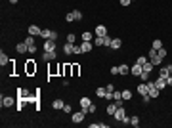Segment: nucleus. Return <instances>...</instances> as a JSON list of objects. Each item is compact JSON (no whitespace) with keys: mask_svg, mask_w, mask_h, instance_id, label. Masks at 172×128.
Returning a JSON list of instances; mask_svg holds the SVG:
<instances>
[{"mask_svg":"<svg viewBox=\"0 0 172 128\" xmlns=\"http://www.w3.org/2000/svg\"><path fill=\"white\" fill-rule=\"evenodd\" d=\"M80 48H82V54H88V52H92V48H94V42H92V40H82Z\"/></svg>","mask_w":172,"mask_h":128,"instance_id":"nucleus-7","label":"nucleus"},{"mask_svg":"<svg viewBox=\"0 0 172 128\" xmlns=\"http://www.w3.org/2000/svg\"><path fill=\"white\" fill-rule=\"evenodd\" d=\"M35 52H37V44H35V46H29V54H35Z\"/></svg>","mask_w":172,"mask_h":128,"instance_id":"nucleus-45","label":"nucleus"},{"mask_svg":"<svg viewBox=\"0 0 172 128\" xmlns=\"http://www.w3.org/2000/svg\"><path fill=\"white\" fill-rule=\"evenodd\" d=\"M15 50H17L19 54H25V52H29V46H27V42H19V44L15 46Z\"/></svg>","mask_w":172,"mask_h":128,"instance_id":"nucleus-16","label":"nucleus"},{"mask_svg":"<svg viewBox=\"0 0 172 128\" xmlns=\"http://www.w3.org/2000/svg\"><path fill=\"white\" fill-rule=\"evenodd\" d=\"M159 77H170V69H168V67H161L159 69Z\"/></svg>","mask_w":172,"mask_h":128,"instance_id":"nucleus-21","label":"nucleus"},{"mask_svg":"<svg viewBox=\"0 0 172 128\" xmlns=\"http://www.w3.org/2000/svg\"><path fill=\"white\" fill-rule=\"evenodd\" d=\"M155 58H157V50H153V48H151V50H149V54H147V59L151 61V59H155Z\"/></svg>","mask_w":172,"mask_h":128,"instance_id":"nucleus-31","label":"nucleus"},{"mask_svg":"<svg viewBox=\"0 0 172 128\" xmlns=\"http://www.w3.org/2000/svg\"><path fill=\"white\" fill-rule=\"evenodd\" d=\"M75 40H76L75 32H69V34H67V42H71V44H75Z\"/></svg>","mask_w":172,"mask_h":128,"instance_id":"nucleus-32","label":"nucleus"},{"mask_svg":"<svg viewBox=\"0 0 172 128\" xmlns=\"http://www.w3.org/2000/svg\"><path fill=\"white\" fill-rule=\"evenodd\" d=\"M25 73H27V75H35V73H37V63H35V59H27Z\"/></svg>","mask_w":172,"mask_h":128,"instance_id":"nucleus-3","label":"nucleus"},{"mask_svg":"<svg viewBox=\"0 0 172 128\" xmlns=\"http://www.w3.org/2000/svg\"><path fill=\"white\" fill-rule=\"evenodd\" d=\"M155 84H157V88H159V90H163V88H166V86H168V84H166V78H165V77H157Z\"/></svg>","mask_w":172,"mask_h":128,"instance_id":"nucleus-11","label":"nucleus"},{"mask_svg":"<svg viewBox=\"0 0 172 128\" xmlns=\"http://www.w3.org/2000/svg\"><path fill=\"white\" fill-rule=\"evenodd\" d=\"M65 21H67V23H71V21H75V17H73V13H67V15H65Z\"/></svg>","mask_w":172,"mask_h":128,"instance_id":"nucleus-41","label":"nucleus"},{"mask_svg":"<svg viewBox=\"0 0 172 128\" xmlns=\"http://www.w3.org/2000/svg\"><path fill=\"white\" fill-rule=\"evenodd\" d=\"M73 46L75 44H71V42H67V44L63 46V54L65 56H71V54H73Z\"/></svg>","mask_w":172,"mask_h":128,"instance_id":"nucleus-18","label":"nucleus"},{"mask_svg":"<svg viewBox=\"0 0 172 128\" xmlns=\"http://www.w3.org/2000/svg\"><path fill=\"white\" fill-rule=\"evenodd\" d=\"M117 107H119L117 103H109V105H107V115L113 117V115H115V111H117Z\"/></svg>","mask_w":172,"mask_h":128,"instance_id":"nucleus-22","label":"nucleus"},{"mask_svg":"<svg viewBox=\"0 0 172 128\" xmlns=\"http://www.w3.org/2000/svg\"><path fill=\"white\" fill-rule=\"evenodd\" d=\"M105 90H107V92H115V86H113V84H107V86H105Z\"/></svg>","mask_w":172,"mask_h":128,"instance_id":"nucleus-44","label":"nucleus"},{"mask_svg":"<svg viewBox=\"0 0 172 128\" xmlns=\"http://www.w3.org/2000/svg\"><path fill=\"white\" fill-rule=\"evenodd\" d=\"M130 97H132V92H130V90H122V99H130Z\"/></svg>","mask_w":172,"mask_h":128,"instance_id":"nucleus-29","label":"nucleus"},{"mask_svg":"<svg viewBox=\"0 0 172 128\" xmlns=\"http://www.w3.org/2000/svg\"><path fill=\"white\" fill-rule=\"evenodd\" d=\"M10 2H12V4H17V2H19V0H10Z\"/></svg>","mask_w":172,"mask_h":128,"instance_id":"nucleus-48","label":"nucleus"},{"mask_svg":"<svg viewBox=\"0 0 172 128\" xmlns=\"http://www.w3.org/2000/svg\"><path fill=\"white\" fill-rule=\"evenodd\" d=\"M52 107H54V109H57V111H63V107H65V101H63V99H54Z\"/></svg>","mask_w":172,"mask_h":128,"instance_id":"nucleus-12","label":"nucleus"},{"mask_svg":"<svg viewBox=\"0 0 172 128\" xmlns=\"http://www.w3.org/2000/svg\"><path fill=\"white\" fill-rule=\"evenodd\" d=\"M90 128H107V124H105V122H92Z\"/></svg>","mask_w":172,"mask_h":128,"instance_id":"nucleus-28","label":"nucleus"},{"mask_svg":"<svg viewBox=\"0 0 172 128\" xmlns=\"http://www.w3.org/2000/svg\"><path fill=\"white\" fill-rule=\"evenodd\" d=\"M25 42H27V46H35V36H31V34H29V36L25 38Z\"/></svg>","mask_w":172,"mask_h":128,"instance_id":"nucleus-35","label":"nucleus"},{"mask_svg":"<svg viewBox=\"0 0 172 128\" xmlns=\"http://www.w3.org/2000/svg\"><path fill=\"white\" fill-rule=\"evenodd\" d=\"M170 77H172V73H170Z\"/></svg>","mask_w":172,"mask_h":128,"instance_id":"nucleus-50","label":"nucleus"},{"mask_svg":"<svg viewBox=\"0 0 172 128\" xmlns=\"http://www.w3.org/2000/svg\"><path fill=\"white\" fill-rule=\"evenodd\" d=\"M111 75H121V73H119V67H117V65H115V67H111Z\"/></svg>","mask_w":172,"mask_h":128,"instance_id":"nucleus-42","label":"nucleus"},{"mask_svg":"<svg viewBox=\"0 0 172 128\" xmlns=\"http://www.w3.org/2000/svg\"><path fill=\"white\" fill-rule=\"evenodd\" d=\"M130 124L138 128V126H140V117H136V115H134V117H130Z\"/></svg>","mask_w":172,"mask_h":128,"instance_id":"nucleus-27","label":"nucleus"},{"mask_svg":"<svg viewBox=\"0 0 172 128\" xmlns=\"http://www.w3.org/2000/svg\"><path fill=\"white\" fill-rule=\"evenodd\" d=\"M168 69H170V73H172V63H170V65H168Z\"/></svg>","mask_w":172,"mask_h":128,"instance_id":"nucleus-49","label":"nucleus"},{"mask_svg":"<svg viewBox=\"0 0 172 128\" xmlns=\"http://www.w3.org/2000/svg\"><path fill=\"white\" fill-rule=\"evenodd\" d=\"M105 99H113V92H107L105 94Z\"/></svg>","mask_w":172,"mask_h":128,"instance_id":"nucleus-47","label":"nucleus"},{"mask_svg":"<svg viewBox=\"0 0 172 128\" xmlns=\"http://www.w3.org/2000/svg\"><path fill=\"white\" fill-rule=\"evenodd\" d=\"M121 46H122V40L121 38H113V40H111V50H119Z\"/></svg>","mask_w":172,"mask_h":128,"instance_id":"nucleus-17","label":"nucleus"},{"mask_svg":"<svg viewBox=\"0 0 172 128\" xmlns=\"http://www.w3.org/2000/svg\"><path fill=\"white\" fill-rule=\"evenodd\" d=\"M44 40H57V31H52V29H42V34H40Z\"/></svg>","mask_w":172,"mask_h":128,"instance_id":"nucleus-2","label":"nucleus"},{"mask_svg":"<svg viewBox=\"0 0 172 128\" xmlns=\"http://www.w3.org/2000/svg\"><path fill=\"white\" fill-rule=\"evenodd\" d=\"M56 56H57L56 50H52V52H44V54H42V59L50 63V61H54V59H56Z\"/></svg>","mask_w":172,"mask_h":128,"instance_id":"nucleus-8","label":"nucleus"},{"mask_svg":"<svg viewBox=\"0 0 172 128\" xmlns=\"http://www.w3.org/2000/svg\"><path fill=\"white\" fill-rule=\"evenodd\" d=\"M84 115H86L84 111H78V113H73V115H71V121L75 122V124H80V122L84 121Z\"/></svg>","mask_w":172,"mask_h":128,"instance_id":"nucleus-4","label":"nucleus"},{"mask_svg":"<svg viewBox=\"0 0 172 128\" xmlns=\"http://www.w3.org/2000/svg\"><path fill=\"white\" fill-rule=\"evenodd\" d=\"M71 67H73V77H76L78 71H80V67H78V65H71Z\"/></svg>","mask_w":172,"mask_h":128,"instance_id":"nucleus-40","label":"nucleus"},{"mask_svg":"<svg viewBox=\"0 0 172 128\" xmlns=\"http://www.w3.org/2000/svg\"><path fill=\"white\" fill-rule=\"evenodd\" d=\"M115 121H119V122H130V117L126 115V111H124V107H122V105H119V107H117V111H115Z\"/></svg>","mask_w":172,"mask_h":128,"instance_id":"nucleus-1","label":"nucleus"},{"mask_svg":"<svg viewBox=\"0 0 172 128\" xmlns=\"http://www.w3.org/2000/svg\"><path fill=\"white\" fill-rule=\"evenodd\" d=\"M10 61H12V59L8 58V56H6V54H4V52H2V54H0V65L4 67V65H8V63H10Z\"/></svg>","mask_w":172,"mask_h":128,"instance_id":"nucleus-19","label":"nucleus"},{"mask_svg":"<svg viewBox=\"0 0 172 128\" xmlns=\"http://www.w3.org/2000/svg\"><path fill=\"white\" fill-rule=\"evenodd\" d=\"M153 67H155V65H153L151 61H145V63L141 65V69H143V71H147V73H151V71H153Z\"/></svg>","mask_w":172,"mask_h":128,"instance_id":"nucleus-25","label":"nucleus"},{"mask_svg":"<svg viewBox=\"0 0 172 128\" xmlns=\"http://www.w3.org/2000/svg\"><path fill=\"white\" fill-rule=\"evenodd\" d=\"M105 34H107L105 25H98V27H96V36H105Z\"/></svg>","mask_w":172,"mask_h":128,"instance_id":"nucleus-14","label":"nucleus"},{"mask_svg":"<svg viewBox=\"0 0 172 128\" xmlns=\"http://www.w3.org/2000/svg\"><path fill=\"white\" fill-rule=\"evenodd\" d=\"M71 13H73V17H75V21H80V19H82V12H80V10H73Z\"/></svg>","mask_w":172,"mask_h":128,"instance_id":"nucleus-26","label":"nucleus"},{"mask_svg":"<svg viewBox=\"0 0 172 128\" xmlns=\"http://www.w3.org/2000/svg\"><path fill=\"white\" fill-rule=\"evenodd\" d=\"M27 32H29L31 36H40V34H42V29H40L38 25H31L29 29H27Z\"/></svg>","mask_w":172,"mask_h":128,"instance_id":"nucleus-6","label":"nucleus"},{"mask_svg":"<svg viewBox=\"0 0 172 128\" xmlns=\"http://www.w3.org/2000/svg\"><path fill=\"white\" fill-rule=\"evenodd\" d=\"M105 94H107L105 86H100V88H96V96H98V97H105Z\"/></svg>","mask_w":172,"mask_h":128,"instance_id":"nucleus-20","label":"nucleus"},{"mask_svg":"<svg viewBox=\"0 0 172 128\" xmlns=\"http://www.w3.org/2000/svg\"><path fill=\"white\" fill-rule=\"evenodd\" d=\"M157 54H159V58H163V59H165V58H166V50H165V46H163L161 50H157Z\"/></svg>","mask_w":172,"mask_h":128,"instance_id":"nucleus-39","label":"nucleus"},{"mask_svg":"<svg viewBox=\"0 0 172 128\" xmlns=\"http://www.w3.org/2000/svg\"><path fill=\"white\" fill-rule=\"evenodd\" d=\"M149 75H151V73H147V71L141 69V75H140V77H141V80H143V82H147V80H149Z\"/></svg>","mask_w":172,"mask_h":128,"instance_id":"nucleus-30","label":"nucleus"},{"mask_svg":"<svg viewBox=\"0 0 172 128\" xmlns=\"http://www.w3.org/2000/svg\"><path fill=\"white\" fill-rule=\"evenodd\" d=\"M73 54H75V56H80V54H82V48H80V46H73Z\"/></svg>","mask_w":172,"mask_h":128,"instance_id":"nucleus-37","label":"nucleus"},{"mask_svg":"<svg viewBox=\"0 0 172 128\" xmlns=\"http://www.w3.org/2000/svg\"><path fill=\"white\" fill-rule=\"evenodd\" d=\"M13 103H15V99H13V97H10V96L2 97V105H4V107H12Z\"/></svg>","mask_w":172,"mask_h":128,"instance_id":"nucleus-15","label":"nucleus"},{"mask_svg":"<svg viewBox=\"0 0 172 128\" xmlns=\"http://www.w3.org/2000/svg\"><path fill=\"white\" fill-rule=\"evenodd\" d=\"M44 52H52V50H56V40H44Z\"/></svg>","mask_w":172,"mask_h":128,"instance_id":"nucleus-9","label":"nucleus"},{"mask_svg":"<svg viewBox=\"0 0 172 128\" xmlns=\"http://www.w3.org/2000/svg\"><path fill=\"white\" fill-rule=\"evenodd\" d=\"M92 38H94V34H92V32H88V31L82 32V40H92Z\"/></svg>","mask_w":172,"mask_h":128,"instance_id":"nucleus-33","label":"nucleus"},{"mask_svg":"<svg viewBox=\"0 0 172 128\" xmlns=\"http://www.w3.org/2000/svg\"><path fill=\"white\" fill-rule=\"evenodd\" d=\"M88 113H96V105H94V103H92V105L88 107Z\"/></svg>","mask_w":172,"mask_h":128,"instance_id":"nucleus-46","label":"nucleus"},{"mask_svg":"<svg viewBox=\"0 0 172 128\" xmlns=\"http://www.w3.org/2000/svg\"><path fill=\"white\" fill-rule=\"evenodd\" d=\"M92 105V99L90 97H80V111L88 113V107Z\"/></svg>","mask_w":172,"mask_h":128,"instance_id":"nucleus-5","label":"nucleus"},{"mask_svg":"<svg viewBox=\"0 0 172 128\" xmlns=\"http://www.w3.org/2000/svg\"><path fill=\"white\" fill-rule=\"evenodd\" d=\"M94 46H103V36H96Z\"/></svg>","mask_w":172,"mask_h":128,"instance_id":"nucleus-36","label":"nucleus"},{"mask_svg":"<svg viewBox=\"0 0 172 128\" xmlns=\"http://www.w3.org/2000/svg\"><path fill=\"white\" fill-rule=\"evenodd\" d=\"M138 94H140V96H145V94H147V82L141 80V82L138 84Z\"/></svg>","mask_w":172,"mask_h":128,"instance_id":"nucleus-13","label":"nucleus"},{"mask_svg":"<svg viewBox=\"0 0 172 128\" xmlns=\"http://www.w3.org/2000/svg\"><path fill=\"white\" fill-rule=\"evenodd\" d=\"M130 73H132L134 77H140V75H141V65L140 63H134L132 67H130Z\"/></svg>","mask_w":172,"mask_h":128,"instance_id":"nucleus-10","label":"nucleus"},{"mask_svg":"<svg viewBox=\"0 0 172 128\" xmlns=\"http://www.w3.org/2000/svg\"><path fill=\"white\" fill-rule=\"evenodd\" d=\"M151 48H153V50H161V48H163V42H161L159 38H155L151 42Z\"/></svg>","mask_w":172,"mask_h":128,"instance_id":"nucleus-23","label":"nucleus"},{"mask_svg":"<svg viewBox=\"0 0 172 128\" xmlns=\"http://www.w3.org/2000/svg\"><path fill=\"white\" fill-rule=\"evenodd\" d=\"M119 73H121V75H128V73H130V67H128V65H119Z\"/></svg>","mask_w":172,"mask_h":128,"instance_id":"nucleus-24","label":"nucleus"},{"mask_svg":"<svg viewBox=\"0 0 172 128\" xmlns=\"http://www.w3.org/2000/svg\"><path fill=\"white\" fill-rule=\"evenodd\" d=\"M145 61H149V59H147L145 56H140V58L136 59V63H140V65H143V63H145Z\"/></svg>","mask_w":172,"mask_h":128,"instance_id":"nucleus-38","label":"nucleus"},{"mask_svg":"<svg viewBox=\"0 0 172 128\" xmlns=\"http://www.w3.org/2000/svg\"><path fill=\"white\" fill-rule=\"evenodd\" d=\"M111 36H109V34H105V36H103V46H111Z\"/></svg>","mask_w":172,"mask_h":128,"instance_id":"nucleus-34","label":"nucleus"},{"mask_svg":"<svg viewBox=\"0 0 172 128\" xmlns=\"http://www.w3.org/2000/svg\"><path fill=\"white\" fill-rule=\"evenodd\" d=\"M119 2H121V6H130L132 0H119Z\"/></svg>","mask_w":172,"mask_h":128,"instance_id":"nucleus-43","label":"nucleus"}]
</instances>
